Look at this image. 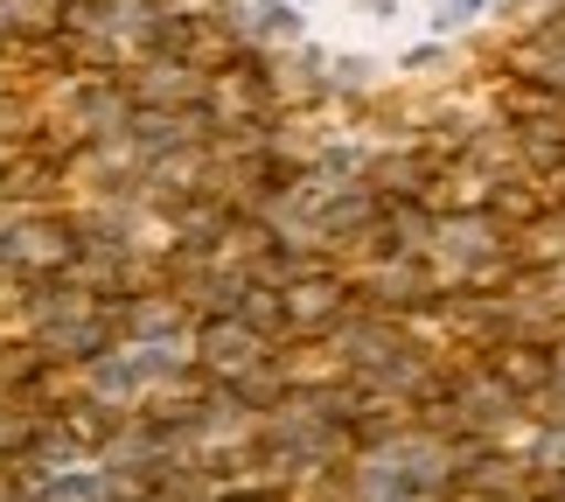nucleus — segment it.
Listing matches in <instances>:
<instances>
[{
	"instance_id": "obj_1",
	"label": "nucleus",
	"mask_w": 565,
	"mask_h": 502,
	"mask_svg": "<svg viewBox=\"0 0 565 502\" xmlns=\"http://www.w3.org/2000/svg\"><path fill=\"white\" fill-rule=\"evenodd\" d=\"M300 14H329L342 21L335 42L356 50H419V42H447L454 29H468L489 0H294Z\"/></svg>"
}]
</instances>
